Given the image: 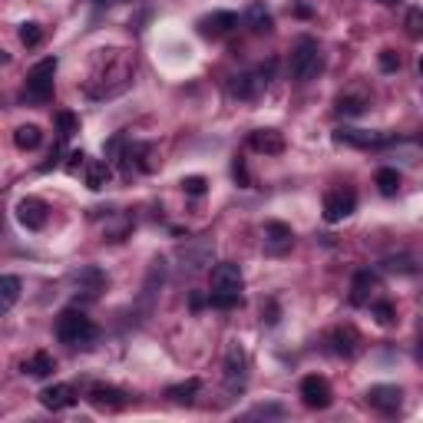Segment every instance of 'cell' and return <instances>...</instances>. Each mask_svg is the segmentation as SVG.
Here are the masks:
<instances>
[{
    "label": "cell",
    "instance_id": "obj_1",
    "mask_svg": "<svg viewBox=\"0 0 423 423\" xmlns=\"http://www.w3.org/2000/svg\"><path fill=\"white\" fill-rule=\"evenodd\" d=\"M56 337L63 344H70V348H93V341L99 337V327L83 311L66 308L63 315H60V321H56Z\"/></svg>",
    "mask_w": 423,
    "mask_h": 423
},
{
    "label": "cell",
    "instance_id": "obj_2",
    "mask_svg": "<svg viewBox=\"0 0 423 423\" xmlns=\"http://www.w3.org/2000/svg\"><path fill=\"white\" fill-rule=\"evenodd\" d=\"M291 76L298 80V83H311L317 73H321V66H324V60H321V46H317V40H311V37H301L298 40V46L291 50Z\"/></svg>",
    "mask_w": 423,
    "mask_h": 423
},
{
    "label": "cell",
    "instance_id": "obj_3",
    "mask_svg": "<svg viewBox=\"0 0 423 423\" xmlns=\"http://www.w3.org/2000/svg\"><path fill=\"white\" fill-rule=\"evenodd\" d=\"M53 73H56V56H46L27 73V89L23 96L30 103H50L53 99Z\"/></svg>",
    "mask_w": 423,
    "mask_h": 423
},
{
    "label": "cell",
    "instance_id": "obj_4",
    "mask_svg": "<svg viewBox=\"0 0 423 423\" xmlns=\"http://www.w3.org/2000/svg\"><path fill=\"white\" fill-rule=\"evenodd\" d=\"M70 284H73L76 301H96L99 294L106 291V274L99 272L96 265H83L70 274Z\"/></svg>",
    "mask_w": 423,
    "mask_h": 423
},
{
    "label": "cell",
    "instance_id": "obj_5",
    "mask_svg": "<svg viewBox=\"0 0 423 423\" xmlns=\"http://www.w3.org/2000/svg\"><path fill=\"white\" fill-rule=\"evenodd\" d=\"M358 208V196H354V189H331L324 196V222H341V218H348L351 212Z\"/></svg>",
    "mask_w": 423,
    "mask_h": 423
},
{
    "label": "cell",
    "instance_id": "obj_6",
    "mask_svg": "<svg viewBox=\"0 0 423 423\" xmlns=\"http://www.w3.org/2000/svg\"><path fill=\"white\" fill-rule=\"evenodd\" d=\"M301 400L304 407H311V410H327L331 407V384H327L324 377H317V374H311V377L301 380Z\"/></svg>",
    "mask_w": 423,
    "mask_h": 423
},
{
    "label": "cell",
    "instance_id": "obj_7",
    "mask_svg": "<svg viewBox=\"0 0 423 423\" xmlns=\"http://www.w3.org/2000/svg\"><path fill=\"white\" fill-rule=\"evenodd\" d=\"M334 142L337 146H354V149H377L393 142V136H380V132H367V130H334Z\"/></svg>",
    "mask_w": 423,
    "mask_h": 423
},
{
    "label": "cell",
    "instance_id": "obj_8",
    "mask_svg": "<svg viewBox=\"0 0 423 423\" xmlns=\"http://www.w3.org/2000/svg\"><path fill=\"white\" fill-rule=\"evenodd\" d=\"M17 218H20V225L27 228V232H40V228L46 225V202L44 198H20L17 202Z\"/></svg>",
    "mask_w": 423,
    "mask_h": 423
},
{
    "label": "cell",
    "instance_id": "obj_9",
    "mask_svg": "<svg viewBox=\"0 0 423 423\" xmlns=\"http://www.w3.org/2000/svg\"><path fill=\"white\" fill-rule=\"evenodd\" d=\"M380 288V282H377V274L374 272H358L354 274V282H351V304L354 308H367L370 301H374V291Z\"/></svg>",
    "mask_w": 423,
    "mask_h": 423
},
{
    "label": "cell",
    "instance_id": "obj_10",
    "mask_svg": "<svg viewBox=\"0 0 423 423\" xmlns=\"http://www.w3.org/2000/svg\"><path fill=\"white\" fill-rule=\"evenodd\" d=\"M241 268L232 261H218L212 268V291H241Z\"/></svg>",
    "mask_w": 423,
    "mask_h": 423
},
{
    "label": "cell",
    "instance_id": "obj_11",
    "mask_svg": "<svg viewBox=\"0 0 423 423\" xmlns=\"http://www.w3.org/2000/svg\"><path fill=\"white\" fill-rule=\"evenodd\" d=\"M400 400H403V391L393 387V384H377V387L367 391V403L377 407V410H384V413H393L400 407Z\"/></svg>",
    "mask_w": 423,
    "mask_h": 423
},
{
    "label": "cell",
    "instance_id": "obj_12",
    "mask_svg": "<svg viewBox=\"0 0 423 423\" xmlns=\"http://www.w3.org/2000/svg\"><path fill=\"white\" fill-rule=\"evenodd\" d=\"M89 403L99 410H120L126 407V393L120 387H109V384H93L89 387Z\"/></svg>",
    "mask_w": 423,
    "mask_h": 423
},
{
    "label": "cell",
    "instance_id": "obj_13",
    "mask_svg": "<svg viewBox=\"0 0 423 423\" xmlns=\"http://www.w3.org/2000/svg\"><path fill=\"white\" fill-rule=\"evenodd\" d=\"M232 27H239V13H232V11H215L198 20V33H202V37H222V33H228Z\"/></svg>",
    "mask_w": 423,
    "mask_h": 423
},
{
    "label": "cell",
    "instance_id": "obj_14",
    "mask_svg": "<svg viewBox=\"0 0 423 423\" xmlns=\"http://www.w3.org/2000/svg\"><path fill=\"white\" fill-rule=\"evenodd\" d=\"M245 374H248V358H245V351L239 348V344H232L228 348V358H225V380L228 387L235 391V387H241L245 384Z\"/></svg>",
    "mask_w": 423,
    "mask_h": 423
},
{
    "label": "cell",
    "instance_id": "obj_15",
    "mask_svg": "<svg viewBox=\"0 0 423 423\" xmlns=\"http://www.w3.org/2000/svg\"><path fill=\"white\" fill-rule=\"evenodd\" d=\"M248 146L261 156H282L284 152V136L274 130H255L248 136Z\"/></svg>",
    "mask_w": 423,
    "mask_h": 423
},
{
    "label": "cell",
    "instance_id": "obj_16",
    "mask_svg": "<svg viewBox=\"0 0 423 423\" xmlns=\"http://www.w3.org/2000/svg\"><path fill=\"white\" fill-rule=\"evenodd\" d=\"M40 403H44L46 410H66V407L76 403V391L70 384H53V387H46L40 393Z\"/></svg>",
    "mask_w": 423,
    "mask_h": 423
},
{
    "label": "cell",
    "instance_id": "obj_17",
    "mask_svg": "<svg viewBox=\"0 0 423 423\" xmlns=\"http://www.w3.org/2000/svg\"><path fill=\"white\" fill-rule=\"evenodd\" d=\"M358 344H360V337L354 327H334L331 331V351H334L337 358H354Z\"/></svg>",
    "mask_w": 423,
    "mask_h": 423
},
{
    "label": "cell",
    "instance_id": "obj_18",
    "mask_svg": "<svg viewBox=\"0 0 423 423\" xmlns=\"http://www.w3.org/2000/svg\"><path fill=\"white\" fill-rule=\"evenodd\" d=\"M261 89H265V83L255 73H239V76H232V83H228V93L239 99H255Z\"/></svg>",
    "mask_w": 423,
    "mask_h": 423
},
{
    "label": "cell",
    "instance_id": "obj_19",
    "mask_svg": "<svg viewBox=\"0 0 423 423\" xmlns=\"http://www.w3.org/2000/svg\"><path fill=\"white\" fill-rule=\"evenodd\" d=\"M20 278L17 274H0V315H7L13 304L20 301Z\"/></svg>",
    "mask_w": 423,
    "mask_h": 423
},
{
    "label": "cell",
    "instance_id": "obj_20",
    "mask_svg": "<svg viewBox=\"0 0 423 423\" xmlns=\"http://www.w3.org/2000/svg\"><path fill=\"white\" fill-rule=\"evenodd\" d=\"M291 239H294L291 225H284V222H268V225H265V241H268V248H272V251L288 248Z\"/></svg>",
    "mask_w": 423,
    "mask_h": 423
},
{
    "label": "cell",
    "instance_id": "obj_21",
    "mask_svg": "<svg viewBox=\"0 0 423 423\" xmlns=\"http://www.w3.org/2000/svg\"><path fill=\"white\" fill-rule=\"evenodd\" d=\"M109 179H113V165H109L106 159H96V163H89V165H87V185L93 189V192L106 189Z\"/></svg>",
    "mask_w": 423,
    "mask_h": 423
},
{
    "label": "cell",
    "instance_id": "obj_22",
    "mask_svg": "<svg viewBox=\"0 0 423 423\" xmlns=\"http://www.w3.org/2000/svg\"><path fill=\"white\" fill-rule=\"evenodd\" d=\"M245 23H248L255 33H272V27H274L272 13L265 11V4H251L248 11H245Z\"/></svg>",
    "mask_w": 423,
    "mask_h": 423
},
{
    "label": "cell",
    "instance_id": "obj_23",
    "mask_svg": "<svg viewBox=\"0 0 423 423\" xmlns=\"http://www.w3.org/2000/svg\"><path fill=\"white\" fill-rule=\"evenodd\" d=\"M13 142H17V149L30 152V149H37V146L44 142V132H40V126L27 122V126H17V130H13Z\"/></svg>",
    "mask_w": 423,
    "mask_h": 423
},
{
    "label": "cell",
    "instance_id": "obj_24",
    "mask_svg": "<svg viewBox=\"0 0 423 423\" xmlns=\"http://www.w3.org/2000/svg\"><path fill=\"white\" fill-rule=\"evenodd\" d=\"M56 370V364H53V358L46 354V351H37L27 364H23V374H30V377H50Z\"/></svg>",
    "mask_w": 423,
    "mask_h": 423
},
{
    "label": "cell",
    "instance_id": "obj_25",
    "mask_svg": "<svg viewBox=\"0 0 423 423\" xmlns=\"http://www.w3.org/2000/svg\"><path fill=\"white\" fill-rule=\"evenodd\" d=\"M374 182H377L380 196H387V198L400 192V172H397V169H391V165L377 169V179H374Z\"/></svg>",
    "mask_w": 423,
    "mask_h": 423
},
{
    "label": "cell",
    "instance_id": "obj_26",
    "mask_svg": "<svg viewBox=\"0 0 423 423\" xmlns=\"http://www.w3.org/2000/svg\"><path fill=\"white\" fill-rule=\"evenodd\" d=\"M198 387H202V380H185V384H175V387H169V391H165V397H169V400L172 403H192L196 400V393H198Z\"/></svg>",
    "mask_w": 423,
    "mask_h": 423
},
{
    "label": "cell",
    "instance_id": "obj_27",
    "mask_svg": "<svg viewBox=\"0 0 423 423\" xmlns=\"http://www.w3.org/2000/svg\"><path fill=\"white\" fill-rule=\"evenodd\" d=\"M241 301V291H212L208 294V304L218 308V311H232V308H239Z\"/></svg>",
    "mask_w": 423,
    "mask_h": 423
},
{
    "label": "cell",
    "instance_id": "obj_28",
    "mask_svg": "<svg viewBox=\"0 0 423 423\" xmlns=\"http://www.w3.org/2000/svg\"><path fill=\"white\" fill-rule=\"evenodd\" d=\"M20 44L27 46V50L40 46L44 44V27H40V23H23L20 27Z\"/></svg>",
    "mask_w": 423,
    "mask_h": 423
},
{
    "label": "cell",
    "instance_id": "obj_29",
    "mask_svg": "<svg viewBox=\"0 0 423 423\" xmlns=\"http://www.w3.org/2000/svg\"><path fill=\"white\" fill-rule=\"evenodd\" d=\"M56 126H60V136H63V139H70V136H73V132H80V120H76L73 113H56Z\"/></svg>",
    "mask_w": 423,
    "mask_h": 423
},
{
    "label": "cell",
    "instance_id": "obj_30",
    "mask_svg": "<svg viewBox=\"0 0 423 423\" xmlns=\"http://www.w3.org/2000/svg\"><path fill=\"white\" fill-rule=\"evenodd\" d=\"M364 109H367V103H364V99H354V96L337 99V113H341V116H360Z\"/></svg>",
    "mask_w": 423,
    "mask_h": 423
},
{
    "label": "cell",
    "instance_id": "obj_31",
    "mask_svg": "<svg viewBox=\"0 0 423 423\" xmlns=\"http://www.w3.org/2000/svg\"><path fill=\"white\" fill-rule=\"evenodd\" d=\"M206 189H208V182L202 179V175H185V179H182V192H185V196H206Z\"/></svg>",
    "mask_w": 423,
    "mask_h": 423
},
{
    "label": "cell",
    "instance_id": "obj_32",
    "mask_svg": "<svg viewBox=\"0 0 423 423\" xmlns=\"http://www.w3.org/2000/svg\"><path fill=\"white\" fill-rule=\"evenodd\" d=\"M122 146H126V139H122V136H113V139L106 142V163L113 165V163H122Z\"/></svg>",
    "mask_w": 423,
    "mask_h": 423
},
{
    "label": "cell",
    "instance_id": "obj_33",
    "mask_svg": "<svg viewBox=\"0 0 423 423\" xmlns=\"http://www.w3.org/2000/svg\"><path fill=\"white\" fill-rule=\"evenodd\" d=\"M384 268H387V272H403V274L417 272V268H413V261L407 258V255H400V258H387V261H384Z\"/></svg>",
    "mask_w": 423,
    "mask_h": 423
},
{
    "label": "cell",
    "instance_id": "obj_34",
    "mask_svg": "<svg viewBox=\"0 0 423 423\" xmlns=\"http://www.w3.org/2000/svg\"><path fill=\"white\" fill-rule=\"evenodd\" d=\"M232 175H235V182H239L241 189H251V175H248L245 159H235V163H232Z\"/></svg>",
    "mask_w": 423,
    "mask_h": 423
},
{
    "label": "cell",
    "instance_id": "obj_35",
    "mask_svg": "<svg viewBox=\"0 0 423 423\" xmlns=\"http://www.w3.org/2000/svg\"><path fill=\"white\" fill-rule=\"evenodd\" d=\"M374 317H377L380 324H393L397 317H393V304L391 301H377L374 304Z\"/></svg>",
    "mask_w": 423,
    "mask_h": 423
},
{
    "label": "cell",
    "instance_id": "obj_36",
    "mask_svg": "<svg viewBox=\"0 0 423 423\" xmlns=\"http://www.w3.org/2000/svg\"><path fill=\"white\" fill-rule=\"evenodd\" d=\"M380 70H384V73H393V70H400V56L393 53V50H380Z\"/></svg>",
    "mask_w": 423,
    "mask_h": 423
},
{
    "label": "cell",
    "instance_id": "obj_37",
    "mask_svg": "<svg viewBox=\"0 0 423 423\" xmlns=\"http://www.w3.org/2000/svg\"><path fill=\"white\" fill-rule=\"evenodd\" d=\"M282 413H284L282 403H261V407H255L248 417H282Z\"/></svg>",
    "mask_w": 423,
    "mask_h": 423
},
{
    "label": "cell",
    "instance_id": "obj_38",
    "mask_svg": "<svg viewBox=\"0 0 423 423\" xmlns=\"http://www.w3.org/2000/svg\"><path fill=\"white\" fill-rule=\"evenodd\" d=\"M83 165H87V152H83V149L70 152V163H66V172H70V175H76V172H80V169H83Z\"/></svg>",
    "mask_w": 423,
    "mask_h": 423
},
{
    "label": "cell",
    "instance_id": "obj_39",
    "mask_svg": "<svg viewBox=\"0 0 423 423\" xmlns=\"http://www.w3.org/2000/svg\"><path fill=\"white\" fill-rule=\"evenodd\" d=\"M60 156H63V136H60V142L53 146V152H50V159H46V163L40 165V172H50V169H56V165H60Z\"/></svg>",
    "mask_w": 423,
    "mask_h": 423
},
{
    "label": "cell",
    "instance_id": "obj_40",
    "mask_svg": "<svg viewBox=\"0 0 423 423\" xmlns=\"http://www.w3.org/2000/svg\"><path fill=\"white\" fill-rule=\"evenodd\" d=\"M407 30H410V37H420V30H423V17H420V11H417V7L407 13Z\"/></svg>",
    "mask_w": 423,
    "mask_h": 423
},
{
    "label": "cell",
    "instance_id": "obj_41",
    "mask_svg": "<svg viewBox=\"0 0 423 423\" xmlns=\"http://www.w3.org/2000/svg\"><path fill=\"white\" fill-rule=\"evenodd\" d=\"M189 304H192V311H202V308H206L208 304V298L202 291H192V298H189Z\"/></svg>",
    "mask_w": 423,
    "mask_h": 423
},
{
    "label": "cell",
    "instance_id": "obj_42",
    "mask_svg": "<svg viewBox=\"0 0 423 423\" xmlns=\"http://www.w3.org/2000/svg\"><path fill=\"white\" fill-rule=\"evenodd\" d=\"M294 13H298V17H311V7H304V4H298V7H294Z\"/></svg>",
    "mask_w": 423,
    "mask_h": 423
},
{
    "label": "cell",
    "instance_id": "obj_43",
    "mask_svg": "<svg viewBox=\"0 0 423 423\" xmlns=\"http://www.w3.org/2000/svg\"><path fill=\"white\" fill-rule=\"evenodd\" d=\"M103 4H126V0H103Z\"/></svg>",
    "mask_w": 423,
    "mask_h": 423
},
{
    "label": "cell",
    "instance_id": "obj_44",
    "mask_svg": "<svg viewBox=\"0 0 423 423\" xmlns=\"http://www.w3.org/2000/svg\"><path fill=\"white\" fill-rule=\"evenodd\" d=\"M380 4H397V0H380Z\"/></svg>",
    "mask_w": 423,
    "mask_h": 423
}]
</instances>
